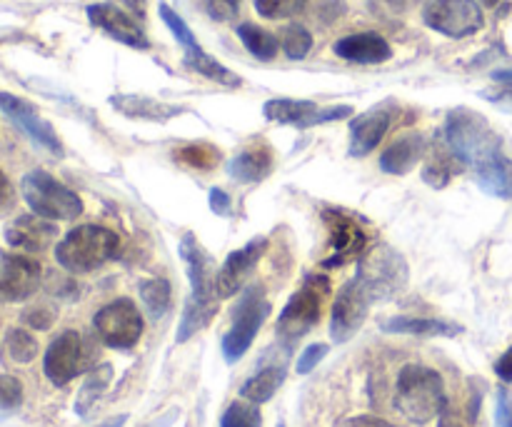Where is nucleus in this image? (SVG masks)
<instances>
[{
  "instance_id": "f257e3e1",
  "label": "nucleus",
  "mask_w": 512,
  "mask_h": 427,
  "mask_svg": "<svg viewBox=\"0 0 512 427\" xmlns=\"http://www.w3.org/2000/svg\"><path fill=\"white\" fill-rule=\"evenodd\" d=\"M180 258H183L185 270H188L190 298L185 303L175 340L188 343L218 313V290H215L218 270H215V263L208 250L198 243L193 233H185L183 240H180Z\"/></svg>"
},
{
  "instance_id": "f03ea898",
  "label": "nucleus",
  "mask_w": 512,
  "mask_h": 427,
  "mask_svg": "<svg viewBox=\"0 0 512 427\" xmlns=\"http://www.w3.org/2000/svg\"><path fill=\"white\" fill-rule=\"evenodd\" d=\"M445 145L455 155L460 165H470L478 173L495 158H500V138L493 133L488 120L483 115L473 113L468 108L450 110L445 120Z\"/></svg>"
},
{
  "instance_id": "7ed1b4c3",
  "label": "nucleus",
  "mask_w": 512,
  "mask_h": 427,
  "mask_svg": "<svg viewBox=\"0 0 512 427\" xmlns=\"http://www.w3.org/2000/svg\"><path fill=\"white\" fill-rule=\"evenodd\" d=\"M395 408L410 423L418 425L440 418V413L448 408L443 375L428 365H405L398 375V385H395Z\"/></svg>"
},
{
  "instance_id": "20e7f679",
  "label": "nucleus",
  "mask_w": 512,
  "mask_h": 427,
  "mask_svg": "<svg viewBox=\"0 0 512 427\" xmlns=\"http://www.w3.org/2000/svg\"><path fill=\"white\" fill-rule=\"evenodd\" d=\"M120 238L103 225H78L55 248V260L73 275L93 273L118 255Z\"/></svg>"
},
{
  "instance_id": "39448f33",
  "label": "nucleus",
  "mask_w": 512,
  "mask_h": 427,
  "mask_svg": "<svg viewBox=\"0 0 512 427\" xmlns=\"http://www.w3.org/2000/svg\"><path fill=\"white\" fill-rule=\"evenodd\" d=\"M330 295V283L323 275H310L300 290H295L293 298L283 308L278 318V338L283 343H295L303 335L318 325L320 315H323V305Z\"/></svg>"
},
{
  "instance_id": "423d86ee",
  "label": "nucleus",
  "mask_w": 512,
  "mask_h": 427,
  "mask_svg": "<svg viewBox=\"0 0 512 427\" xmlns=\"http://www.w3.org/2000/svg\"><path fill=\"white\" fill-rule=\"evenodd\" d=\"M20 193L30 210L45 220H75L83 213V200L45 170H30L23 175Z\"/></svg>"
},
{
  "instance_id": "0eeeda50",
  "label": "nucleus",
  "mask_w": 512,
  "mask_h": 427,
  "mask_svg": "<svg viewBox=\"0 0 512 427\" xmlns=\"http://www.w3.org/2000/svg\"><path fill=\"white\" fill-rule=\"evenodd\" d=\"M355 278L373 300H390L408 288V263L390 245H375L358 265Z\"/></svg>"
},
{
  "instance_id": "6e6552de",
  "label": "nucleus",
  "mask_w": 512,
  "mask_h": 427,
  "mask_svg": "<svg viewBox=\"0 0 512 427\" xmlns=\"http://www.w3.org/2000/svg\"><path fill=\"white\" fill-rule=\"evenodd\" d=\"M270 315V303L265 300L263 288L253 285V288L245 290L240 295V303L233 313V325H230L228 333L223 335V358L228 363H238L250 348H253L255 335L260 333L263 323Z\"/></svg>"
},
{
  "instance_id": "1a4fd4ad",
  "label": "nucleus",
  "mask_w": 512,
  "mask_h": 427,
  "mask_svg": "<svg viewBox=\"0 0 512 427\" xmlns=\"http://www.w3.org/2000/svg\"><path fill=\"white\" fill-rule=\"evenodd\" d=\"M95 333L103 345L115 350H130L143 338V315L138 305L128 298H120L100 308L93 318Z\"/></svg>"
},
{
  "instance_id": "9d476101",
  "label": "nucleus",
  "mask_w": 512,
  "mask_h": 427,
  "mask_svg": "<svg viewBox=\"0 0 512 427\" xmlns=\"http://www.w3.org/2000/svg\"><path fill=\"white\" fill-rule=\"evenodd\" d=\"M90 363H93V355H90V348L80 338V333L65 330L45 350L43 370L45 378L53 385H68L70 380L85 373L90 368Z\"/></svg>"
},
{
  "instance_id": "9b49d317",
  "label": "nucleus",
  "mask_w": 512,
  "mask_h": 427,
  "mask_svg": "<svg viewBox=\"0 0 512 427\" xmlns=\"http://www.w3.org/2000/svg\"><path fill=\"white\" fill-rule=\"evenodd\" d=\"M370 305H373V298H370L368 290L363 288L358 278L340 288L338 298L333 303V315H330V338H333V343H348L363 328L370 315Z\"/></svg>"
},
{
  "instance_id": "f8f14e48",
  "label": "nucleus",
  "mask_w": 512,
  "mask_h": 427,
  "mask_svg": "<svg viewBox=\"0 0 512 427\" xmlns=\"http://www.w3.org/2000/svg\"><path fill=\"white\" fill-rule=\"evenodd\" d=\"M423 20L448 38H465L483 28V10L475 0H430Z\"/></svg>"
},
{
  "instance_id": "ddd939ff",
  "label": "nucleus",
  "mask_w": 512,
  "mask_h": 427,
  "mask_svg": "<svg viewBox=\"0 0 512 427\" xmlns=\"http://www.w3.org/2000/svg\"><path fill=\"white\" fill-rule=\"evenodd\" d=\"M265 118L273 120L278 125H295V128H313V125L333 123V120H343L353 115L350 105H338V108H320L318 103L310 100H290L278 98L268 100L263 108Z\"/></svg>"
},
{
  "instance_id": "4468645a",
  "label": "nucleus",
  "mask_w": 512,
  "mask_h": 427,
  "mask_svg": "<svg viewBox=\"0 0 512 427\" xmlns=\"http://www.w3.org/2000/svg\"><path fill=\"white\" fill-rule=\"evenodd\" d=\"M265 250H268V238H253L248 245H243V248L225 258V263L218 270V278H215L218 298H233L238 290L245 288Z\"/></svg>"
},
{
  "instance_id": "2eb2a0df",
  "label": "nucleus",
  "mask_w": 512,
  "mask_h": 427,
  "mask_svg": "<svg viewBox=\"0 0 512 427\" xmlns=\"http://www.w3.org/2000/svg\"><path fill=\"white\" fill-rule=\"evenodd\" d=\"M0 110L8 115L23 133H28V138H33L35 143L43 145V148L50 150L53 155H63V145H60V138L55 135L53 125H50L48 120L40 118L38 110H35L28 100L0 90Z\"/></svg>"
},
{
  "instance_id": "dca6fc26",
  "label": "nucleus",
  "mask_w": 512,
  "mask_h": 427,
  "mask_svg": "<svg viewBox=\"0 0 512 427\" xmlns=\"http://www.w3.org/2000/svg\"><path fill=\"white\" fill-rule=\"evenodd\" d=\"M40 265L25 255L0 253V300H28L40 285Z\"/></svg>"
},
{
  "instance_id": "f3484780",
  "label": "nucleus",
  "mask_w": 512,
  "mask_h": 427,
  "mask_svg": "<svg viewBox=\"0 0 512 427\" xmlns=\"http://www.w3.org/2000/svg\"><path fill=\"white\" fill-rule=\"evenodd\" d=\"M323 218L330 230L328 245L330 250H333V255L325 260L328 268H338V265H343L345 260H353L355 255L363 253L365 243H368V235L363 233L358 220L350 218V215L343 213V210H325Z\"/></svg>"
},
{
  "instance_id": "a211bd4d",
  "label": "nucleus",
  "mask_w": 512,
  "mask_h": 427,
  "mask_svg": "<svg viewBox=\"0 0 512 427\" xmlns=\"http://www.w3.org/2000/svg\"><path fill=\"white\" fill-rule=\"evenodd\" d=\"M393 123V110L388 105H375L365 110L350 123V155L353 158H365L380 145V140L388 133Z\"/></svg>"
},
{
  "instance_id": "6ab92c4d",
  "label": "nucleus",
  "mask_w": 512,
  "mask_h": 427,
  "mask_svg": "<svg viewBox=\"0 0 512 427\" xmlns=\"http://www.w3.org/2000/svg\"><path fill=\"white\" fill-rule=\"evenodd\" d=\"M88 18L90 23L98 25L100 30L110 35V38L120 40L123 45H130V48H150L148 38H145L143 28L130 18L125 10H120L118 5L110 3H95L88 8Z\"/></svg>"
},
{
  "instance_id": "aec40b11",
  "label": "nucleus",
  "mask_w": 512,
  "mask_h": 427,
  "mask_svg": "<svg viewBox=\"0 0 512 427\" xmlns=\"http://www.w3.org/2000/svg\"><path fill=\"white\" fill-rule=\"evenodd\" d=\"M58 238V228L53 220H45L40 215H20L8 230H5V240L13 248L28 250V253H43L53 240Z\"/></svg>"
},
{
  "instance_id": "412c9836",
  "label": "nucleus",
  "mask_w": 512,
  "mask_h": 427,
  "mask_svg": "<svg viewBox=\"0 0 512 427\" xmlns=\"http://www.w3.org/2000/svg\"><path fill=\"white\" fill-rule=\"evenodd\" d=\"M273 163V150L268 148V143H250L230 160L228 173L240 183H260L270 175Z\"/></svg>"
},
{
  "instance_id": "4be33fe9",
  "label": "nucleus",
  "mask_w": 512,
  "mask_h": 427,
  "mask_svg": "<svg viewBox=\"0 0 512 427\" xmlns=\"http://www.w3.org/2000/svg\"><path fill=\"white\" fill-rule=\"evenodd\" d=\"M110 105H113L118 113L128 115V118L150 120V123H168L175 115L185 113L183 105L160 103V100L145 98V95H113V98H110Z\"/></svg>"
},
{
  "instance_id": "5701e85b",
  "label": "nucleus",
  "mask_w": 512,
  "mask_h": 427,
  "mask_svg": "<svg viewBox=\"0 0 512 427\" xmlns=\"http://www.w3.org/2000/svg\"><path fill=\"white\" fill-rule=\"evenodd\" d=\"M335 53H338L340 58L350 60V63H365V65L383 63V60H388L390 55H393L390 53L388 40L380 38L378 33L348 35V38L335 43Z\"/></svg>"
},
{
  "instance_id": "b1692460",
  "label": "nucleus",
  "mask_w": 512,
  "mask_h": 427,
  "mask_svg": "<svg viewBox=\"0 0 512 427\" xmlns=\"http://www.w3.org/2000/svg\"><path fill=\"white\" fill-rule=\"evenodd\" d=\"M425 150V140L423 135L418 133H408L403 138L395 140L390 148L383 150L380 155V170L388 175H405L415 168V163L420 160Z\"/></svg>"
},
{
  "instance_id": "393cba45",
  "label": "nucleus",
  "mask_w": 512,
  "mask_h": 427,
  "mask_svg": "<svg viewBox=\"0 0 512 427\" xmlns=\"http://www.w3.org/2000/svg\"><path fill=\"white\" fill-rule=\"evenodd\" d=\"M380 328L385 333L395 335H420V338H455V335L463 333V328L450 320H438V318H408V315H400V318H388Z\"/></svg>"
},
{
  "instance_id": "a878e982",
  "label": "nucleus",
  "mask_w": 512,
  "mask_h": 427,
  "mask_svg": "<svg viewBox=\"0 0 512 427\" xmlns=\"http://www.w3.org/2000/svg\"><path fill=\"white\" fill-rule=\"evenodd\" d=\"M285 380V368L283 365H268V368L258 370L255 375H250L248 380L240 388V398L250 400L255 405H263L278 393V388Z\"/></svg>"
},
{
  "instance_id": "bb28decb",
  "label": "nucleus",
  "mask_w": 512,
  "mask_h": 427,
  "mask_svg": "<svg viewBox=\"0 0 512 427\" xmlns=\"http://www.w3.org/2000/svg\"><path fill=\"white\" fill-rule=\"evenodd\" d=\"M475 175H478V185L483 193L493 195V198L512 200V160L508 155L495 158L493 163L480 168Z\"/></svg>"
},
{
  "instance_id": "cd10ccee",
  "label": "nucleus",
  "mask_w": 512,
  "mask_h": 427,
  "mask_svg": "<svg viewBox=\"0 0 512 427\" xmlns=\"http://www.w3.org/2000/svg\"><path fill=\"white\" fill-rule=\"evenodd\" d=\"M185 65H188L190 70H195V73L205 75V78L215 80V83L220 85H228V88H238L243 80L238 78V75L233 73V70H228L225 65H220L218 60L210 58L208 53H205L203 48L195 50V53H185Z\"/></svg>"
},
{
  "instance_id": "c85d7f7f",
  "label": "nucleus",
  "mask_w": 512,
  "mask_h": 427,
  "mask_svg": "<svg viewBox=\"0 0 512 427\" xmlns=\"http://www.w3.org/2000/svg\"><path fill=\"white\" fill-rule=\"evenodd\" d=\"M110 380H113V368H110V365H100V368H95L93 373H90V378L85 380L83 388H80L78 400H75V413L88 415L90 408L98 403L100 395L108 390Z\"/></svg>"
},
{
  "instance_id": "c756f323",
  "label": "nucleus",
  "mask_w": 512,
  "mask_h": 427,
  "mask_svg": "<svg viewBox=\"0 0 512 427\" xmlns=\"http://www.w3.org/2000/svg\"><path fill=\"white\" fill-rule=\"evenodd\" d=\"M238 38L243 40L245 48H248L258 60H273L275 53H278V38L253 23L238 25Z\"/></svg>"
},
{
  "instance_id": "7c9ffc66",
  "label": "nucleus",
  "mask_w": 512,
  "mask_h": 427,
  "mask_svg": "<svg viewBox=\"0 0 512 427\" xmlns=\"http://www.w3.org/2000/svg\"><path fill=\"white\" fill-rule=\"evenodd\" d=\"M140 298H143L145 308H148L150 318L158 320L168 313L170 308V298H173V290H170V283L163 278H153V280H145L140 285Z\"/></svg>"
},
{
  "instance_id": "2f4dec72",
  "label": "nucleus",
  "mask_w": 512,
  "mask_h": 427,
  "mask_svg": "<svg viewBox=\"0 0 512 427\" xmlns=\"http://www.w3.org/2000/svg\"><path fill=\"white\" fill-rule=\"evenodd\" d=\"M175 158H178L180 163L188 165V168L213 170L215 165H218L220 153L210 143H190L185 145V148H180L178 153H175Z\"/></svg>"
},
{
  "instance_id": "473e14b6",
  "label": "nucleus",
  "mask_w": 512,
  "mask_h": 427,
  "mask_svg": "<svg viewBox=\"0 0 512 427\" xmlns=\"http://www.w3.org/2000/svg\"><path fill=\"white\" fill-rule=\"evenodd\" d=\"M260 423L263 418H260L258 405L250 400H235L220 418V427H260Z\"/></svg>"
},
{
  "instance_id": "72a5a7b5",
  "label": "nucleus",
  "mask_w": 512,
  "mask_h": 427,
  "mask_svg": "<svg viewBox=\"0 0 512 427\" xmlns=\"http://www.w3.org/2000/svg\"><path fill=\"white\" fill-rule=\"evenodd\" d=\"M5 348H8V355L15 360V363H30L38 355V340L28 333V330H10L8 338H5Z\"/></svg>"
},
{
  "instance_id": "f704fd0d",
  "label": "nucleus",
  "mask_w": 512,
  "mask_h": 427,
  "mask_svg": "<svg viewBox=\"0 0 512 427\" xmlns=\"http://www.w3.org/2000/svg\"><path fill=\"white\" fill-rule=\"evenodd\" d=\"M158 10H160V18H163V23L168 25L170 33L175 35V40H178V43L183 45L185 53H195V50H200V45H198V40H195V35L190 33V28H188V25H185V20L180 18V15L175 13L173 8H170V5L160 3Z\"/></svg>"
},
{
  "instance_id": "c9c22d12",
  "label": "nucleus",
  "mask_w": 512,
  "mask_h": 427,
  "mask_svg": "<svg viewBox=\"0 0 512 427\" xmlns=\"http://www.w3.org/2000/svg\"><path fill=\"white\" fill-rule=\"evenodd\" d=\"M310 48H313V38H310L308 30L300 28V25H290L283 33V50L288 58H305V55L310 53Z\"/></svg>"
},
{
  "instance_id": "e433bc0d",
  "label": "nucleus",
  "mask_w": 512,
  "mask_h": 427,
  "mask_svg": "<svg viewBox=\"0 0 512 427\" xmlns=\"http://www.w3.org/2000/svg\"><path fill=\"white\" fill-rule=\"evenodd\" d=\"M308 0H255V8L263 18L268 20H283L290 18V15L300 13L305 8Z\"/></svg>"
},
{
  "instance_id": "4c0bfd02",
  "label": "nucleus",
  "mask_w": 512,
  "mask_h": 427,
  "mask_svg": "<svg viewBox=\"0 0 512 427\" xmlns=\"http://www.w3.org/2000/svg\"><path fill=\"white\" fill-rule=\"evenodd\" d=\"M23 403V385L13 375H0V413H13Z\"/></svg>"
},
{
  "instance_id": "58836bf2",
  "label": "nucleus",
  "mask_w": 512,
  "mask_h": 427,
  "mask_svg": "<svg viewBox=\"0 0 512 427\" xmlns=\"http://www.w3.org/2000/svg\"><path fill=\"white\" fill-rule=\"evenodd\" d=\"M325 355H328V345H325V343L308 345V348L303 350V355H300V358H298V365H295L298 375L313 373V370L318 368V363L325 358Z\"/></svg>"
},
{
  "instance_id": "ea45409f",
  "label": "nucleus",
  "mask_w": 512,
  "mask_h": 427,
  "mask_svg": "<svg viewBox=\"0 0 512 427\" xmlns=\"http://www.w3.org/2000/svg\"><path fill=\"white\" fill-rule=\"evenodd\" d=\"M23 323L35 330H48L55 323V310L50 305H33L23 313Z\"/></svg>"
},
{
  "instance_id": "a19ab883",
  "label": "nucleus",
  "mask_w": 512,
  "mask_h": 427,
  "mask_svg": "<svg viewBox=\"0 0 512 427\" xmlns=\"http://www.w3.org/2000/svg\"><path fill=\"white\" fill-rule=\"evenodd\" d=\"M238 8H240V0H205V10H208V15L213 20H220V23L233 20L235 15H238Z\"/></svg>"
},
{
  "instance_id": "79ce46f5",
  "label": "nucleus",
  "mask_w": 512,
  "mask_h": 427,
  "mask_svg": "<svg viewBox=\"0 0 512 427\" xmlns=\"http://www.w3.org/2000/svg\"><path fill=\"white\" fill-rule=\"evenodd\" d=\"M495 420H498V427H512V395L505 388L498 390Z\"/></svg>"
},
{
  "instance_id": "37998d69",
  "label": "nucleus",
  "mask_w": 512,
  "mask_h": 427,
  "mask_svg": "<svg viewBox=\"0 0 512 427\" xmlns=\"http://www.w3.org/2000/svg\"><path fill=\"white\" fill-rule=\"evenodd\" d=\"M15 205V190L10 185L8 175L0 170V215H8Z\"/></svg>"
},
{
  "instance_id": "c03bdc74",
  "label": "nucleus",
  "mask_w": 512,
  "mask_h": 427,
  "mask_svg": "<svg viewBox=\"0 0 512 427\" xmlns=\"http://www.w3.org/2000/svg\"><path fill=\"white\" fill-rule=\"evenodd\" d=\"M338 427H395V425H390L388 420L383 418H373V415H358V418L343 420Z\"/></svg>"
},
{
  "instance_id": "a18cd8bd",
  "label": "nucleus",
  "mask_w": 512,
  "mask_h": 427,
  "mask_svg": "<svg viewBox=\"0 0 512 427\" xmlns=\"http://www.w3.org/2000/svg\"><path fill=\"white\" fill-rule=\"evenodd\" d=\"M210 210L218 215H230V198L225 190H210Z\"/></svg>"
},
{
  "instance_id": "49530a36",
  "label": "nucleus",
  "mask_w": 512,
  "mask_h": 427,
  "mask_svg": "<svg viewBox=\"0 0 512 427\" xmlns=\"http://www.w3.org/2000/svg\"><path fill=\"white\" fill-rule=\"evenodd\" d=\"M495 373H498V378L503 380V383H512V348H508L500 355V360L495 363Z\"/></svg>"
},
{
  "instance_id": "de8ad7c7",
  "label": "nucleus",
  "mask_w": 512,
  "mask_h": 427,
  "mask_svg": "<svg viewBox=\"0 0 512 427\" xmlns=\"http://www.w3.org/2000/svg\"><path fill=\"white\" fill-rule=\"evenodd\" d=\"M438 427H460L458 420H455L453 413H450V408H445L443 413H440V425Z\"/></svg>"
},
{
  "instance_id": "09e8293b",
  "label": "nucleus",
  "mask_w": 512,
  "mask_h": 427,
  "mask_svg": "<svg viewBox=\"0 0 512 427\" xmlns=\"http://www.w3.org/2000/svg\"><path fill=\"white\" fill-rule=\"evenodd\" d=\"M493 80H498L503 85H512V70H495Z\"/></svg>"
},
{
  "instance_id": "8fccbe9b",
  "label": "nucleus",
  "mask_w": 512,
  "mask_h": 427,
  "mask_svg": "<svg viewBox=\"0 0 512 427\" xmlns=\"http://www.w3.org/2000/svg\"><path fill=\"white\" fill-rule=\"evenodd\" d=\"M495 103H503L505 108H512V93H503V95H493Z\"/></svg>"
},
{
  "instance_id": "3c124183",
  "label": "nucleus",
  "mask_w": 512,
  "mask_h": 427,
  "mask_svg": "<svg viewBox=\"0 0 512 427\" xmlns=\"http://www.w3.org/2000/svg\"><path fill=\"white\" fill-rule=\"evenodd\" d=\"M125 5H128L130 10H138V13H143L145 10V0H123Z\"/></svg>"
},
{
  "instance_id": "603ef678",
  "label": "nucleus",
  "mask_w": 512,
  "mask_h": 427,
  "mask_svg": "<svg viewBox=\"0 0 512 427\" xmlns=\"http://www.w3.org/2000/svg\"><path fill=\"white\" fill-rule=\"evenodd\" d=\"M125 420H128V415H120V418L108 420V423H103V425H98V427H123Z\"/></svg>"
},
{
  "instance_id": "864d4df0",
  "label": "nucleus",
  "mask_w": 512,
  "mask_h": 427,
  "mask_svg": "<svg viewBox=\"0 0 512 427\" xmlns=\"http://www.w3.org/2000/svg\"><path fill=\"white\" fill-rule=\"evenodd\" d=\"M483 3H485V5H490V8H493V5H498L500 0H483Z\"/></svg>"
},
{
  "instance_id": "5fc2aeb1",
  "label": "nucleus",
  "mask_w": 512,
  "mask_h": 427,
  "mask_svg": "<svg viewBox=\"0 0 512 427\" xmlns=\"http://www.w3.org/2000/svg\"><path fill=\"white\" fill-rule=\"evenodd\" d=\"M278 427H285V425H278Z\"/></svg>"
}]
</instances>
